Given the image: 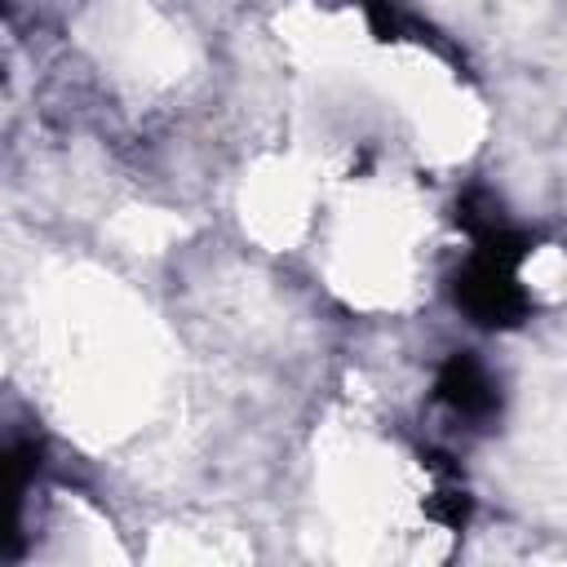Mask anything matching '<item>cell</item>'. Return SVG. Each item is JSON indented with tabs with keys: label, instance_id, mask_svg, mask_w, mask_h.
<instances>
[{
	"label": "cell",
	"instance_id": "1",
	"mask_svg": "<svg viewBox=\"0 0 567 567\" xmlns=\"http://www.w3.org/2000/svg\"><path fill=\"white\" fill-rule=\"evenodd\" d=\"M456 226L470 235V257L452 279L456 310L487 332H509L532 319V292L523 288V261L532 257V235L501 217L487 190H465L456 199Z\"/></svg>",
	"mask_w": 567,
	"mask_h": 567
},
{
	"label": "cell",
	"instance_id": "2",
	"mask_svg": "<svg viewBox=\"0 0 567 567\" xmlns=\"http://www.w3.org/2000/svg\"><path fill=\"white\" fill-rule=\"evenodd\" d=\"M434 394L439 403L461 416V421H492L501 412V394H496V381L492 372L470 354V350H452L443 363H439V377H434Z\"/></svg>",
	"mask_w": 567,
	"mask_h": 567
},
{
	"label": "cell",
	"instance_id": "3",
	"mask_svg": "<svg viewBox=\"0 0 567 567\" xmlns=\"http://www.w3.org/2000/svg\"><path fill=\"white\" fill-rule=\"evenodd\" d=\"M359 13H363V22H368V31L377 35V40H385V44H394V40H416V44H430L434 53H447L452 58V49L439 40V31H430V27H421L412 13H403L394 0H350Z\"/></svg>",
	"mask_w": 567,
	"mask_h": 567
},
{
	"label": "cell",
	"instance_id": "4",
	"mask_svg": "<svg viewBox=\"0 0 567 567\" xmlns=\"http://www.w3.org/2000/svg\"><path fill=\"white\" fill-rule=\"evenodd\" d=\"M425 514H430L434 523L452 527V532H461V527L470 523L474 501H470V492L461 487V474H456V470H447V474H443V483H439V487H434V496L425 501Z\"/></svg>",
	"mask_w": 567,
	"mask_h": 567
}]
</instances>
